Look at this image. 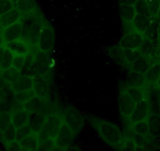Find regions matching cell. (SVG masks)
Here are the masks:
<instances>
[{"label": "cell", "mask_w": 160, "mask_h": 151, "mask_svg": "<svg viewBox=\"0 0 160 151\" xmlns=\"http://www.w3.org/2000/svg\"><path fill=\"white\" fill-rule=\"evenodd\" d=\"M11 1L15 4V6H16V3H17V2H18V0H11Z\"/></svg>", "instance_id": "db71d44e"}, {"label": "cell", "mask_w": 160, "mask_h": 151, "mask_svg": "<svg viewBox=\"0 0 160 151\" xmlns=\"http://www.w3.org/2000/svg\"><path fill=\"white\" fill-rule=\"evenodd\" d=\"M55 44V34L53 32V28L51 25L46 23L42 31V33L40 35L39 40H38V45L40 50L43 53H47L53 50Z\"/></svg>", "instance_id": "277c9868"}, {"label": "cell", "mask_w": 160, "mask_h": 151, "mask_svg": "<svg viewBox=\"0 0 160 151\" xmlns=\"http://www.w3.org/2000/svg\"><path fill=\"white\" fill-rule=\"evenodd\" d=\"M7 151H22V147L18 141H14L13 143L6 146Z\"/></svg>", "instance_id": "7bdbcfd3"}, {"label": "cell", "mask_w": 160, "mask_h": 151, "mask_svg": "<svg viewBox=\"0 0 160 151\" xmlns=\"http://www.w3.org/2000/svg\"><path fill=\"white\" fill-rule=\"evenodd\" d=\"M2 140L5 146L17 141V128L13 126V124H10L7 129L2 134Z\"/></svg>", "instance_id": "83f0119b"}, {"label": "cell", "mask_w": 160, "mask_h": 151, "mask_svg": "<svg viewBox=\"0 0 160 151\" xmlns=\"http://www.w3.org/2000/svg\"><path fill=\"white\" fill-rule=\"evenodd\" d=\"M146 121L149 127V137L151 138H160V115L150 113Z\"/></svg>", "instance_id": "ffe728a7"}, {"label": "cell", "mask_w": 160, "mask_h": 151, "mask_svg": "<svg viewBox=\"0 0 160 151\" xmlns=\"http://www.w3.org/2000/svg\"><path fill=\"white\" fill-rule=\"evenodd\" d=\"M32 134L33 133H32V131L29 124H25V125L17 129V141L20 142L21 139L32 135Z\"/></svg>", "instance_id": "74e56055"}, {"label": "cell", "mask_w": 160, "mask_h": 151, "mask_svg": "<svg viewBox=\"0 0 160 151\" xmlns=\"http://www.w3.org/2000/svg\"><path fill=\"white\" fill-rule=\"evenodd\" d=\"M66 151H81L77 146H71L68 149H66Z\"/></svg>", "instance_id": "bcb514c9"}, {"label": "cell", "mask_w": 160, "mask_h": 151, "mask_svg": "<svg viewBox=\"0 0 160 151\" xmlns=\"http://www.w3.org/2000/svg\"><path fill=\"white\" fill-rule=\"evenodd\" d=\"M141 55L140 50H129V49H124V58H125L126 63L131 65L135 60Z\"/></svg>", "instance_id": "8d00e7d4"}, {"label": "cell", "mask_w": 160, "mask_h": 151, "mask_svg": "<svg viewBox=\"0 0 160 151\" xmlns=\"http://www.w3.org/2000/svg\"><path fill=\"white\" fill-rule=\"evenodd\" d=\"M47 115L42 112H32L28 113L29 126L32 131V133L37 134L42 130L43 124L47 119Z\"/></svg>", "instance_id": "8fae6325"}, {"label": "cell", "mask_w": 160, "mask_h": 151, "mask_svg": "<svg viewBox=\"0 0 160 151\" xmlns=\"http://www.w3.org/2000/svg\"><path fill=\"white\" fill-rule=\"evenodd\" d=\"M2 36L5 44L21 39L22 30H21V26L20 23L18 22L10 27L2 29Z\"/></svg>", "instance_id": "4fadbf2b"}, {"label": "cell", "mask_w": 160, "mask_h": 151, "mask_svg": "<svg viewBox=\"0 0 160 151\" xmlns=\"http://www.w3.org/2000/svg\"><path fill=\"white\" fill-rule=\"evenodd\" d=\"M144 35L135 30H131L126 34L120 41V47L129 50H138L143 44Z\"/></svg>", "instance_id": "5b68a950"}, {"label": "cell", "mask_w": 160, "mask_h": 151, "mask_svg": "<svg viewBox=\"0 0 160 151\" xmlns=\"http://www.w3.org/2000/svg\"><path fill=\"white\" fill-rule=\"evenodd\" d=\"M11 114V123L17 129L28 123V112L24 109V105H23L22 108H19V109L13 111Z\"/></svg>", "instance_id": "ac0fdd59"}, {"label": "cell", "mask_w": 160, "mask_h": 151, "mask_svg": "<svg viewBox=\"0 0 160 151\" xmlns=\"http://www.w3.org/2000/svg\"><path fill=\"white\" fill-rule=\"evenodd\" d=\"M52 151H66V149H62V148L59 147V146H58L56 144H55L54 147H53V150H52Z\"/></svg>", "instance_id": "7dc6e473"}, {"label": "cell", "mask_w": 160, "mask_h": 151, "mask_svg": "<svg viewBox=\"0 0 160 151\" xmlns=\"http://www.w3.org/2000/svg\"><path fill=\"white\" fill-rule=\"evenodd\" d=\"M21 17L22 15L20 13L19 10L17 8H14L13 10L0 16V26L2 29L10 27V26L19 22Z\"/></svg>", "instance_id": "2e32d148"}, {"label": "cell", "mask_w": 160, "mask_h": 151, "mask_svg": "<svg viewBox=\"0 0 160 151\" xmlns=\"http://www.w3.org/2000/svg\"><path fill=\"white\" fill-rule=\"evenodd\" d=\"M160 77V61H156L152 64L150 69L145 74L147 85L155 86L158 78Z\"/></svg>", "instance_id": "7402d4cb"}, {"label": "cell", "mask_w": 160, "mask_h": 151, "mask_svg": "<svg viewBox=\"0 0 160 151\" xmlns=\"http://www.w3.org/2000/svg\"><path fill=\"white\" fill-rule=\"evenodd\" d=\"M34 91L37 96L43 98L47 96L49 90L48 80L46 79L43 75L35 76H34Z\"/></svg>", "instance_id": "e0dca14e"}, {"label": "cell", "mask_w": 160, "mask_h": 151, "mask_svg": "<svg viewBox=\"0 0 160 151\" xmlns=\"http://www.w3.org/2000/svg\"><path fill=\"white\" fill-rule=\"evenodd\" d=\"M75 134L73 131L68 127L67 124L63 123L56 138H55V144L59 147L64 149H68L73 142Z\"/></svg>", "instance_id": "52a82bcc"}, {"label": "cell", "mask_w": 160, "mask_h": 151, "mask_svg": "<svg viewBox=\"0 0 160 151\" xmlns=\"http://www.w3.org/2000/svg\"><path fill=\"white\" fill-rule=\"evenodd\" d=\"M157 37H158V40H160V22L159 24H158V29H157Z\"/></svg>", "instance_id": "f907efd6"}, {"label": "cell", "mask_w": 160, "mask_h": 151, "mask_svg": "<svg viewBox=\"0 0 160 151\" xmlns=\"http://www.w3.org/2000/svg\"><path fill=\"white\" fill-rule=\"evenodd\" d=\"M14 8H16V6L11 0H0V16Z\"/></svg>", "instance_id": "f35d334b"}, {"label": "cell", "mask_w": 160, "mask_h": 151, "mask_svg": "<svg viewBox=\"0 0 160 151\" xmlns=\"http://www.w3.org/2000/svg\"><path fill=\"white\" fill-rule=\"evenodd\" d=\"M137 146L135 144V142L132 138L131 136L125 137L122 138V141L121 143L118 151H135Z\"/></svg>", "instance_id": "e575fe53"}, {"label": "cell", "mask_w": 160, "mask_h": 151, "mask_svg": "<svg viewBox=\"0 0 160 151\" xmlns=\"http://www.w3.org/2000/svg\"><path fill=\"white\" fill-rule=\"evenodd\" d=\"M22 30L21 39L26 41L32 47H36L47 21L39 11L21 17L19 21Z\"/></svg>", "instance_id": "6da1fadb"}, {"label": "cell", "mask_w": 160, "mask_h": 151, "mask_svg": "<svg viewBox=\"0 0 160 151\" xmlns=\"http://www.w3.org/2000/svg\"><path fill=\"white\" fill-rule=\"evenodd\" d=\"M108 55L111 58L115 59L118 62L126 63L125 58H124V49L120 47V45L112 47L110 50H108Z\"/></svg>", "instance_id": "1f68e13d"}, {"label": "cell", "mask_w": 160, "mask_h": 151, "mask_svg": "<svg viewBox=\"0 0 160 151\" xmlns=\"http://www.w3.org/2000/svg\"><path fill=\"white\" fill-rule=\"evenodd\" d=\"M151 18L155 20L160 10V0H147Z\"/></svg>", "instance_id": "d590c367"}, {"label": "cell", "mask_w": 160, "mask_h": 151, "mask_svg": "<svg viewBox=\"0 0 160 151\" xmlns=\"http://www.w3.org/2000/svg\"><path fill=\"white\" fill-rule=\"evenodd\" d=\"M55 146V140L50 139L40 143L36 151H52Z\"/></svg>", "instance_id": "ab89813d"}, {"label": "cell", "mask_w": 160, "mask_h": 151, "mask_svg": "<svg viewBox=\"0 0 160 151\" xmlns=\"http://www.w3.org/2000/svg\"><path fill=\"white\" fill-rule=\"evenodd\" d=\"M131 131L137 134L143 135L146 138H149V127L147 121L133 124L131 126Z\"/></svg>", "instance_id": "f546056e"}, {"label": "cell", "mask_w": 160, "mask_h": 151, "mask_svg": "<svg viewBox=\"0 0 160 151\" xmlns=\"http://www.w3.org/2000/svg\"><path fill=\"white\" fill-rule=\"evenodd\" d=\"M150 114V108L147 99H143L136 103V106L133 113L130 117V121L131 124L146 121Z\"/></svg>", "instance_id": "9c48e42d"}, {"label": "cell", "mask_w": 160, "mask_h": 151, "mask_svg": "<svg viewBox=\"0 0 160 151\" xmlns=\"http://www.w3.org/2000/svg\"><path fill=\"white\" fill-rule=\"evenodd\" d=\"M119 4L122 5H129V6H133L135 3L137 2V0H118Z\"/></svg>", "instance_id": "ee69618b"}, {"label": "cell", "mask_w": 160, "mask_h": 151, "mask_svg": "<svg viewBox=\"0 0 160 151\" xmlns=\"http://www.w3.org/2000/svg\"><path fill=\"white\" fill-rule=\"evenodd\" d=\"M20 76H21L20 71L17 70L13 67L10 68V69H7V70L2 71V79L7 83L11 84V85H13L18 81V78L20 77Z\"/></svg>", "instance_id": "4316f807"}, {"label": "cell", "mask_w": 160, "mask_h": 151, "mask_svg": "<svg viewBox=\"0 0 160 151\" xmlns=\"http://www.w3.org/2000/svg\"><path fill=\"white\" fill-rule=\"evenodd\" d=\"M93 125L101 138L108 145L118 149L123 136L116 125L109 121L100 119L93 120Z\"/></svg>", "instance_id": "7a4b0ae2"}, {"label": "cell", "mask_w": 160, "mask_h": 151, "mask_svg": "<svg viewBox=\"0 0 160 151\" xmlns=\"http://www.w3.org/2000/svg\"><path fill=\"white\" fill-rule=\"evenodd\" d=\"M146 99L150 108V113L160 115V90L156 86L146 88Z\"/></svg>", "instance_id": "30bf717a"}, {"label": "cell", "mask_w": 160, "mask_h": 151, "mask_svg": "<svg viewBox=\"0 0 160 151\" xmlns=\"http://www.w3.org/2000/svg\"><path fill=\"white\" fill-rule=\"evenodd\" d=\"M34 87V78L30 76L21 75L18 81L12 85L13 92H21L32 90Z\"/></svg>", "instance_id": "9a60e30c"}, {"label": "cell", "mask_w": 160, "mask_h": 151, "mask_svg": "<svg viewBox=\"0 0 160 151\" xmlns=\"http://www.w3.org/2000/svg\"><path fill=\"white\" fill-rule=\"evenodd\" d=\"M118 108L119 112L123 117L130 118L136 106V102L124 90L119 93L118 96Z\"/></svg>", "instance_id": "ba28073f"}, {"label": "cell", "mask_w": 160, "mask_h": 151, "mask_svg": "<svg viewBox=\"0 0 160 151\" xmlns=\"http://www.w3.org/2000/svg\"><path fill=\"white\" fill-rule=\"evenodd\" d=\"M43 106V98H41L40 97L35 95L30 101H28L25 104H24V109L28 113L32 112H42Z\"/></svg>", "instance_id": "cb8c5ba5"}, {"label": "cell", "mask_w": 160, "mask_h": 151, "mask_svg": "<svg viewBox=\"0 0 160 151\" xmlns=\"http://www.w3.org/2000/svg\"><path fill=\"white\" fill-rule=\"evenodd\" d=\"M25 58L26 56H18V55H15L14 59H13V67L15 68L17 70L21 71L22 69L23 66H24V62H25Z\"/></svg>", "instance_id": "b9f144b4"}, {"label": "cell", "mask_w": 160, "mask_h": 151, "mask_svg": "<svg viewBox=\"0 0 160 151\" xmlns=\"http://www.w3.org/2000/svg\"><path fill=\"white\" fill-rule=\"evenodd\" d=\"M153 63L152 58L144 55H141L130 65V67H131L132 71L145 75Z\"/></svg>", "instance_id": "5bb4252c"}, {"label": "cell", "mask_w": 160, "mask_h": 151, "mask_svg": "<svg viewBox=\"0 0 160 151\" xmlns=\"http://www.w3.org/2000/svg\"><path fill=\"white\" fill-rule=\"evenodd\" d=\"M14 56L15 55L9 49L6 48L5 51H4L3 58H2V62H1V65H0V69L2 71H4L13 67Z\"/></svg>", "instance_id": "4dcf8cb0"}, {"label": "cell", "mask_w": 160, "mask_h": 151, "mask_svg": "<svg viewBox=\"0 0 160 151\" xmlns=\"http://www.w3.org/2000/svg\"><path fill=\"white\" fill-rule=\"evenodd\" d=\"M130 136L132 137V138L133 139V141L135 142V144H136L137 146H140V147H143L144 146L145 143H147L148 138L146 137L143 136V135H139V134H137L135 132H132Z\"/></svg>", "instance_id": "60d3db41"}, {"label": "cell", "mask_w": 160, "mask_h": 151, "mask_svg": "<svg viewBox=\"0 0 160 151\" xmlns=\"http://www.w3.org/2000/svg\"><path fill=\"white\" fill-rule=\"evenodd\" d=\"M127 87H142L145 88L147 86L145 75L139 73V72L132 71L131 73L129 75L128 81H127Z\"/></svg>", "instance_id": "603a6c76"}, {"label": "cell", "mask_w": 160, "mask_h": 151, "mask_svg": "<svg viewBox=\"0 0 160 151\" xmlns=\"http://www.w3.org/2000/svg\"><path fill=\"white\" fill-rule=\"evenodd\" d=\"M22 151H28V150H26V149H22Z\"/></svg>", "instance_id": "11a10c76"}, {"label": "cell", "mask_w": 160, "mask_h": 151, "mask_svg": "<svg viewBox=\"0 0 160 151\" xmlns=\"http://www.w3.org/2000/svg\"><path fill=\"white\" fill-rule=\"evenodd\" d=\"M123 90L131 97L132 99L136 103L143 99H146V87L142 88V87H127Z\"/></svg>", "instance_id": "484cf974"}, {"label": "cell", "mask_w": 160, "mask_h": 151, "mask_svg": "<svg viewBox=\"0 0 160 151\" xmlns=\"http://www.w3.org/2000/svg\"><path fill=\"white\" fill-rule=\"evenodd\" d=\"M118 11H119V16L122 23L125 25L126 24H130L131 25L132 22L134 19V17L137 14L134 7L133 6L119 4Z\"/></svg>", "instance_id": "44dd1931"}, {"label": "cell", "mask_w": 160, "mask_h": 151, "mask_svg": "<svg viewBox=\"0 0 160 151\" xmlns=\"http://www.w3.org/2000/svg\"><path fill=\"white\" fill-rule=\"evenodd\" d=\"M11 112H0V133H3L4 131L11 124Z\"/></svg>", "instance_id": "836d02e7"}, {"label": "cell", "mask_w": 160, "mask_h": 151, "mask_svg": "<svg viewBox=\"0 0 160 151\" xmlns=\"http://www.w3.org/2000/svg\"><path fill=\"white\" fill-rule=\"evenodd\" d=\"M63 119L64 122L68 125L75 135L81 132L83 126L84 120L82 114L75 108H68L64 113Z\"/></svg>", "instance_id": "3957f363"}, {"label": "cell", "mask_w": 160, "mask_h": 151, "mask_svg": "<svg viewBox=\"0 0 160 151\" xmlns=\"http://www.w3.org/2000/svg\"><path fill=\"white\" fill-rule=\"evenodd\" d=\"M6 47L5 45H2L0 47V65H1V62H2V58H3V55H4V51H5Z\"/></svg>", "instance_id": "f6af8a7d"}, {"label": "cell", "mask_w": 160, "mask_h": 151, "mask_svg": "<svg viewBox=\"0 0 160 151\" xmlns=\"http://www.w3.org/2000/svg\"><path fill=\"white\" fill-rule=\"evenodd\" d=\"M22 149L28 151H36L39 143L35 134H32L19 142Z\"/></svg>", "instance_id": "d4e9b609"}, {"label": "cell", "mask_w": 160, "mask_h": 151, "mask_svg": "<svg viewBox=\"0 0 160 151\" xmlns=\"http://www.w3.org/2000/svg\"><path fill=\"white\" fill-rule=\"evenodd\" d=\"M0 100H1V99H0Z\"/></svg>", "instance_id": "9f6ffc18"}, {"label": "cell", "mask_w": 160, "mask_h": 151, "mask_svg": "<svg viewBox=\"0 0 160 151\" xmlns=\"http://www.w3.org/2000/svg\"><path fill=\"white\" fill-rule=\"evenodd\" d=\"M35 95H36V93L34 91V89L21 92H17L14 94V100L18 103L24 105L28 101H30Z\"/></svg>", "instance_id": "f1b7e54d"}, {"label": "cell", "mask_w": 160, "mask_h": 151, "mask_svg": "<svg viewBox=\"0 0 160 151\" xmlns=\"http://www.w3.org/2000/svg\"><path fill=\"white\" fill-rule=\"evenodd\" d=\"M2 45H5V42H4L3 38L2 36V34H0V47Z\"/></svg>", "instance_id": "681fc988"}, {"label": "cell", "mask_w": 160, "mask_h": 151, "mask_svg": "<svg viewBox=\"0 0 160 151\" xmlns=\"http://www.w3.org/2000/svg\"><path fill=\"white\" fill-rule=\"evenodd\" d=\"M155 86H156V87H158V88L160 90V77L158 78V81H157V83H156V84H155Z\"/></svg>", "instance_id": "816d5d0a"}, {"label": "cell", "mask_w": 160, "mask_h": 151, "mask_svg": "<svg viewBox=\"0 0 160 151\" xmlns=\"http://www.w3.org/2000/svg\"><path fill=\"white\" fill-rule=\"evenodd\" d=\"M157 21H158V22H160V10H159V13H158V17H157V18L156 19Z\"/></svg>", "instance_id": "f5cc1de1"}, {"label": "cell", "mask_w": 160, "mask_h": 151, "mask_svg": "<svg viewBox=\"0 0 160 151\" xmlns=\"http://www.w3.org/2000/svg\"><path fill=\"white\" fill-rule=\"evenodd\" d=\"M135 151H148L147 149H145V148L143 146V147H140V146H137L136 149H135Z\"/></svg>", "instance_id": "c3c4849f"}, {"label": "cell", "mask_w": 160, "mask_h": 151, "mask_svg": "<svg viewBox=\"0 0 160 151\" xmlns=\"http://www.w3.org/2000/svg\"><path fill=\"white\" fill-rule=\"evenodd\" d=\"M64 123V119L58 114H50L47 117L42 130L47 132L50 138H56L61 126Z\"/></svg>", "instance_id": "8992f818"}, {"label": "cell", "mask_w": 160, "mask_h": 151, "mask_svg": "<svg viewBox=\"0 0 160 151\" xmlns=\"http://www.w3.org/2000/svg\"><path fill=\"white\" fill-rule=\"evenodd\" d=\"M136 13L138 14L143 15V16L151 17L149 13L148 5L147 0H137V2L133 5Z\"/></svg>", "instance_id": "d6a6232c"}, {"label": "cell", "mask_w": 160, "mask_h": 151, "mask_svg": "<svg viewBox=\"0 0 160 151\" xmlns=\"http://www.w3.org/2000/svg\"><path fill=\"white\" fill-rule=\"evenodd\" d=\"M5 47L18 56H27L30 53V44L23 39L7 43L5 44Z\"/></svg>", "instance_id": "7c38bea8"}, {"label": "cell", "mask_w": 160, "mask_h": 151, "mask_svg": "<svg viewBox=\"0 0 160 151\" xmlns=\"http://www.w3.org/2000/svg\"><path fill=\"white\" fill-rule=\"evenodd\" d=\"M16 8L24 15H29L38 11L35 0H18L16 3Z\"/></svg>", "instance_id": "d6986e66"}]
</instances>
